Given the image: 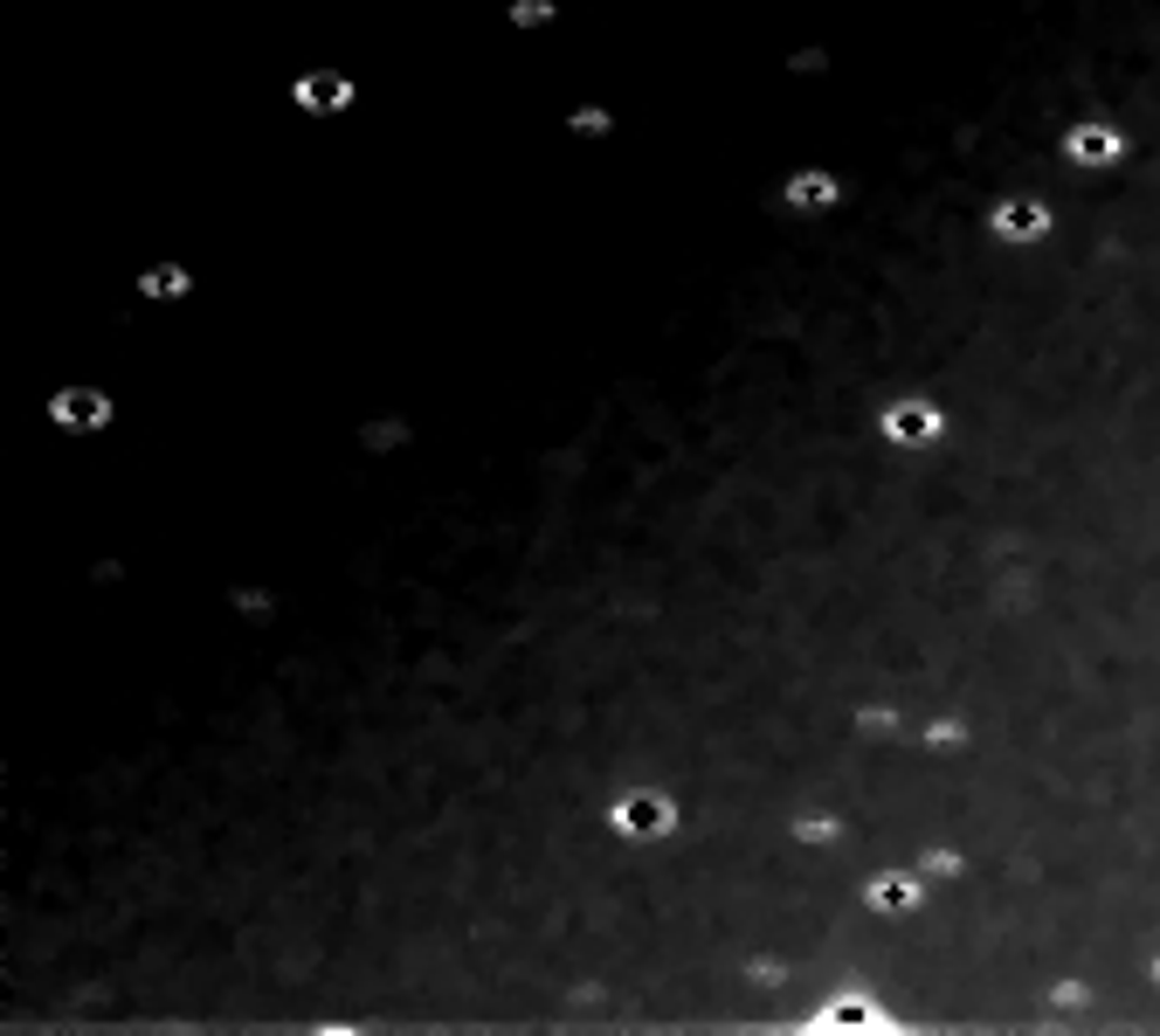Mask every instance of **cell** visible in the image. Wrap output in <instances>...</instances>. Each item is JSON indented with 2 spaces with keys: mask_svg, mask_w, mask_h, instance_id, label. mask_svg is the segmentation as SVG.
<instances>
[{
  "mask_svg": "<svg viewBox=\"0 0 1160 1036\" xmlns=\"http://www.w3.org/2000/svg\"><path fill=\"white\" fill-rule=\"evenodd\" d=\"M829 194H836V187H829V180H795V201H801V207H822V201H829Z\"/></svg>",
  "mask_w": 1160,
  "mask_h": 1036,
  "instance_id": "cell-6",
  "label": "cell"
},
{
  "mask_svg": "<svg viewBox=\"0 0 1160 1036\" xmlns=\"http://www.w3.org/2000/svg\"><path fill=\"white\" fill-rule=\"evenodd\" d=\"M795 836H801V843H836V822H829V816H822V822H801Z\"/></svg>",
  "mask_w": 1160,
  "mask_h": 1036,
  "instance_id": "cell-7",
  "label": "cell"
},
{
  "mask_svg": "<svg viewBox=\"0 0 1160 1036\" xmlns=\"http://www.w3.org/2000/svg\"><path fill=\"white\" fill-rule=\"evenodd\" d=\"M864 898H871V906H885V912H912V906H919V884H912V878H877Z\"/></svg>",
  "mask_w": 1160,
  "mask_h": 1036,
  "instance_id": "cell-4",
  "label": "cell"
},
{
  "mask_svg": "<svg viewBox=\"0 0 1160 1036\" xmlns=\"http://www.w3.org/2000/svg\"><path fill=\"white\" fill-rule=\"evenodd\" d=\"M145 291H153V297H180L186 277H180V270H145Z\"/></svg>",
  "mask_w": 1160,
  "mask_h": 1036,
  "instance_id": "cell-5",
  "label": "cell"
},
{
  "mask_svg": "<svg viewBox=\"0 0 1160 1036\" xmlns=\"http://www.w3.org/2000/svg\"><path fill=\"white\" fill-rule=\"evenodd\" d=\"M670 822H678V808H670V795H657V788H629V795L615 802V829H622V836H670Z\"/></svg>",
  "mask_w": 1160,
  "mask_h": 1036,
  "instance_id": "cell-1",
  "label": "cell"
},
{
  "mask_svg": "<svg viewBox=\"0 0 1160 1036\" xmlns=\"http://www.w3.org/2000/svg\"><path fill=\"white\" fill-rule=\"evenodd\" d=\"M55 422H63V429H98V422H111V401H104V394H83V387L77 394H55Z\"/></svg>",
  "mask_w": 1160,
  "mask_h": 1036,
  "instance_id": "cell-3",
  "label": "cell"
},
{
  "mask_svg": "<svg viewBox=\"0 0 1160 1036\" xmlns=\"http://www.w3.org/2000/svg\"><path fill=\"white\" fill-rule=\"evenodd\" d=\"M877 429H885L891 443L919 449V443H932V436H940V408H932L926 394H905V401H891V408H885V422H877Z\"/></svg>",
  "mask_w": 1160,
  "mask_h": 1036,
  "instance_id": "cell-2",
  "label": "cell"
}]
</instances>
